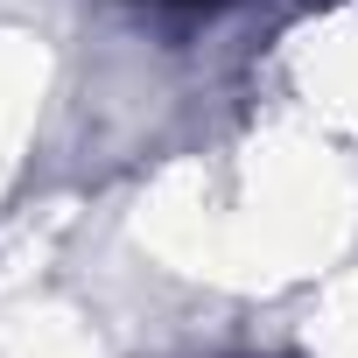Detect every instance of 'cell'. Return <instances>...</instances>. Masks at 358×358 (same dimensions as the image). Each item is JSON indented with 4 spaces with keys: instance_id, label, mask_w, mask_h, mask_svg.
<instances>
[{
    "instance_id": "cell-1",
    "label": "cell",
    "mask_w": 358,
    "mask_h": 358,
    "mask_svg": "<svg viewBox=\"0 0 358 358\" xmlns=\"http://www.w3.org/2000/svg\"><path fill=\"white\" fill-rule=\"evenodd\" d=\"M169 8H225V0H169Z\"/></svg>"
}]
</instances>
